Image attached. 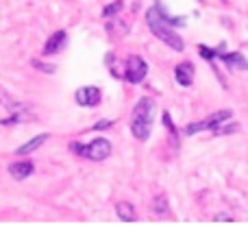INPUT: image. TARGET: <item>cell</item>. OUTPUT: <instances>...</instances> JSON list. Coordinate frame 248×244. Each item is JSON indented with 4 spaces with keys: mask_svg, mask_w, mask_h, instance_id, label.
<instances>
[{
    "mask_svg": "<svg viewBox=\"0 0 248 244\" xmlns=\"http://www.w3.org/2000/svg\"><path fill=\"white\" fill-rule=\"evenodd\" d=\"M153 116H155V100L144 96L137 100L135 109L131 116V133L140 142H146L150 135V127H153Z\"/></svg>",
    "mask_w": 248,
    "mask_h": 244,
    "instance_id": "1",
    "label": "cell"
},
{
    "mask_svg": "<svg viewBox=\"0 0 248 244\" xmlns=\"http://www.w3.org/2000/svg\"><path fill=\"white\" fill-rule=\"evenodd\" d=\"M146 22H148V29L153 31L155 37H159L163 44H168L172 50H176V52L185 50L183 37H179V35L170 29V24H166V20H163L161 13H159V7L148 9V13H146Z\"/></svg>",
    "mask_w": 248,
    "mask_h": 244,
    "instance_id": "2",
    "label": "cell"
},
{
    "mask_svg": "<svg viewBox=\"0 0 248 244\" xmlns=\"http://www.w3.org/2000/svg\"><path fill=\"white\" fill-rule=\"evenodd\" d=\"M70 150L85 159H92V162H103V159H107L111 155V142L107 137H96L90 144H77V142H72Z\"/></svg>",
    "mask_w": 248,
    "mask_h": 244,
    "instance_id": "3",
    "label": "cell"
},
{
    "mask_svg": "<svg viewBox=\"0 0 248 244\" xmlns=\"http://www.w3.org/2000/svg\"><path fill=\"white\" fill-rule=\"evenodd\" d=\"M231 116H233L231 109H220V112H214L211 116H207L205 120L187 124V127H185V135H194V133H198V131H214V129H218L220 124H222L224 120H229Z\"/></svg>",
    "mask_w": 248,
    "mask_h": 244,
    "instance_id": "4",
    "label": "cell"
},
{
    "mask_svg": "<svg viewBox=\"0 0 248 244\" xmlns=\"http://www.w3.org/2000/svg\"><path fill=\"white\" fill-rule=\"evenodd\" d=\"M146 74H148V64H146L141 57L137 55H131L126 59V74H124V79H126L128 83H141L146 79Z\"/></svg>",
    "mask_w": 248,
    "mask_h": 244,
    "instance_id": "5",
    "label": "cell"
},
{
    "mask_svg": "<svg viewBox=\"0 0 248 244\" xmlns=\"http://www.w3.org/2000/svg\"><path fill=\"white\" fill-rule=\"evenodd\" d=\"M216 57H220V59L227 64L229 70H248V61L244 59V55L242 52H224V44L220 48H216Z\"/></svg>",
    "mask_w": 248,
    "mask_h": 244,
    "instance_id": "6",
    "label": "cell"
},
{
    "mask_svg": "<svg viewBox=\"0 0 248 244\" xmlns=\"http://www.w3.org/2000/svg\"><path fill=\"white\" fill-rule=\"evenodd\" d=\"M100 87H96V85H85V87H81V90L77 92V103L81 105V107H94V105H98L100 103Z\"/></svg>",
    "mask_w": 248,
    "mask_h": 244,
    "instance_id": "7",
    "label": "cell"
},
{
    "mask_svg": "<svg viewBox=\"0 0 248 244\" xmlns=\"http://www.w3.org/2000/svg\"><path fill=\"white\" fill-rule=\"evenodd\" d=\"M65 44H68V33H65V31H55V33L48 37V42L44 44V57L57 55Z\"/></svg>",
    "mask_w": 248,
    "mask_h": 244,
    "instance_id": "8",
    "label": "cell"
},
{
    "mask_svg": "<svg viewBox=\"0 0 248 244\" xmlns=\"http://www.w3.org/2000/svg\"><path fill=\"white\" fill-rule=\"evenodd\" d=\"M194 64L192 61H183V64H179L174 68V79L176 83H179L181 87H189L194 83Z\"/></svg>",
    "mask_w": 248,
    "mask_h": 244,
    "instance_id": "9",
    "label": "cell"
},
{
    "mask_svg": "<svg viewBox=\"0 0 248 244\" xmlns=\"http://www.w3.org/2000/svg\"><path fill=\"white\" fill-rule=\"evenodd\" d=\"M33 170H35V166H33V162H29V159H24V162H13V163H9V175H11L16 181L29 179V177L33 175Z\"/></svg>",
    "mask_w": 248,
    "mask_h": 244,
    "instance_id": "10",
    "label": "cell"
},
{
    "mask_svg": "<svg viewBox=\"0 0 248 244\" xmlns=\"http://www.w3.org/2000/svg\"><path fill=\"white\" fill-rule=\"evenodd\" d=\"M0 105H2L9 114H26V109H29L24 103L16 100L11 94H7V90H2V87H0Z\"/></svg>",
    "mask_w": 248,
    "mask_h": 244,
    "instance_id": "11",
    "label": "cell"
},
{
    "mask_svg": "<svg viewBox=\"0 0 248 244\" xmlns=\"http://www.w3.org/2000/svg\"><path fill=\"white\" fill-rule=\"evenodd\" d=\"M48 137H50V135H48V133H39V135H35L33 140H29V142H26V144H22L20 148L16 150V155H31V153H33V150H37L39 146H42L44 142L48 140Z\"/></svg>",
    "mask_w": 248,
    "mask_h": 244,
    "instance_id": "12",
    "label": "cell"
},
{
    "mask_svg": "<svg viewBox=\"0 0 248 244\" xmlns=\"http://www.w3.org/2000/svg\"><path fill=\"white\" fill-rule=\"evenodd\" d=\"M116 211H118V218L124 220V223H133V220L137 218V216H135V207H133L131 203H126V201L118 203V205H116Z\"/></svg>",
    "mask_w": 248,
    "mask_h": 244,
    "instance_id": "13",
    "label": "cell"
},
{
    "mask_svg": "<svg viewBox=\"0 0 248 244\" xmlns=\"http://www.w3.org/2000/svg\"><path fill=\"white\" fill-rule=\"evenodd\" d=\"M31 65H33L35 70H42V72H46V74H52L57 70L52 64H44V61H39V59H33V61H31Z\"/></svg>",
    "mask_w": 248,
    "mask_h": 244,
    "instance_id": "14",
    "label": "cell"
},
{
    "mask_svg": "<svg viewBox=\"0 0 248 244\" xmlns=\"http://www.w3.org/2000/svg\"><path fill=\"white\" fill-rule=\"evenodd\" d=\"M122 7H124V2H122V0H116V2H113V4H109V7H105L103 16H105V17H111V16H116L118 11H122Z\"/></svg>",
    "mask_w": 248,
    "mask_h": 244,
    "instance_id": "15",
    "label": "cell"
},
{
    "mask_svg": "<svg viewBox=\"0 0 248 244\" xmlns=\"http://www.w3.org/2000/svg\"><path fill=\"white\" fill-rule=\"evenodd\" d=\"M235 131H240V124H237V122H231L229 127H218V129H214L216 135H229V133H235Z\"/></svg>",
    "mask_w": 248,
    "mask_h": 244,
    "instance_id": "16",
    "label": "cell"
},
{
    "mask_svg": "<svg viewBox=\"0 0 248 244\" xmlns=\"http://www.w3.org/2000/svg\"><path fill=\"white\" fill-rule=\"evenodd\" d=\"M163 124H166L168 129H170V133H172V140L176 142V131H174V124H172V120H170V114H163Z\"/></svg>",
    "mask_w": 248,
    "mask_h": 244,
    "instance_id": "17",
    "label": "cell"
},
{
    "mask_svg": "<svg viewBox=\"0 0 248 244\" xmlns=\"http://www.w3.org/2000/svg\"><path fill=\"white\" fill-rule=\"evenodd\" d=\"M198 52H201L207 61H211L216 57V50H211V48H207V46H198Z\"/></svg>",
    "mask_w": 248,
    "mask_h": 244,
    "instance_id": "18",
    "label": "cell"
},
{
    "mask_svg": "<svg viewBox=\"0 0 248 244\" xmlns=\"http://www.w3.org/2000/svg\"><path fill=\"white\" fill-rule=\"evenodd\" d=\"M163 205H168L166 196H157V203H155V210H157V214H166L168 210H163Z\"/></svg>",
    "mask_w": 248,
    "mask_h": 244,
    "instance_id": "19",
    "label": "cell"
},
{
    "mask_svg": "<svg viewBox=\"0 0 248 244\" xmlns=\"http://www.w3.org/2000/svg\"><path fill=\"white\" fill-rule=\"evenodd\" d=\"M111 124H113L111 120H100V122L94 124V131H105V129H109Z\"/></svg>",
    "mask_w": 248,
    "mask_h": 244,
    "instance_id": "20",
    "label": "cell"
},
{
    "mask_svg": "<svg viewBox=\"0 0 248 244\" xmlns=\"http://www.w3.org/2000/svg\"><path fill=\"white\" fill-rule=\"evenodd\" d=\"M214 220H216V223H218V220H231V218H229V216H216Z\"/></svg>",
    "mask_w": 248,
    "mask_h": 244,
    "instance_id": "21",
    "label": "cell"
}]
</instances>
